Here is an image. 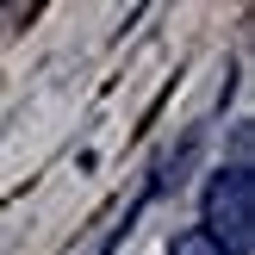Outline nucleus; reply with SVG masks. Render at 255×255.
<instances>
[{"mask_svg":"<svg viewBox=\"0 0 255 255\" xmlns=\"http://www.w3.org/2000/svg\"><path fill=\"white\" fill-rule=\"evenodd\" d=\"M199 231L218 243V255H249L255 243V181L249 168H224L206 187V224Z\"/></svg>","mask_w":255,"mask_h":255,"instance_id":"f257e3e1","label":"nucleus"},{"mask_svg":"<svg viewBox=\"0 0 255 255\" xmlns=\"http://www.w3.org/2000/svg\"><path fill=\"white\" fill-rule=\"evenodd\" d=\"M168 255H218V243H212L206 231H181V237L168 243Z\"/></svg>","mask_w":255,"mask_h":255,"instance_id":"f03ea898","label":"nucleus"}]
</instances>
